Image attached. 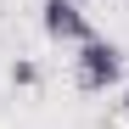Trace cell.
Segmentation results:
<instances>
[{"label": "cell", "mask_w": 129, "mask_h": 129, "mask_svg": "<svg viewBox=\"0 0 129 129\" xmlns=\"http://www.w3.org/2000/svg\"><path fill=\"white\" fill-rule=\"evenodd\" d=\"M118 73H123V51L112 45V39H90V45H79V56H73V84L79 90H107V84H118Z\"/></svg>", "instance_id": "cell-1"}, {"label": "cell", "mask_w": 129, "mask_h": 129, "mask_svg": "<svg viewBox=\"0 0 129 129\" xmlns=\"http://www.w3.org/2000/svg\"><path fill=\"white\" fill-rule=\"evenodd\" d=\"M39 28H45L51 45H90L95 28H90V17H84L79 0H45L39 6Z\"/></svg>", "instance_id": "cell-2"}, {"label": "cell", "mask_w": 129, "mask_h": 129, "mask_svg": "<svg viewBox=\"0 0 129 129\" xmlns=\"http://www.w3.org/2000/svg\"><path fill=\"white\" fill-rule=\"evenodd\" d=\"M11 84H28V90H34V84H39V68H34V62H17V68H11Z\"/></svg>", "instance_id": "cell-3"}, {"label": "cell", "mask_w": 129, "mask_h": 129, "mask_svg": "<svg viewBox=\"0 0 129 129\" xmlns=\"http://www.w3.org/2000/svg\"><path fill=\"white\" fill-rule=\"evenodd\" d=\"M123 112H129V90H123Z\"/></svg>", "instance_id": "cell-4"}]
</instances>
